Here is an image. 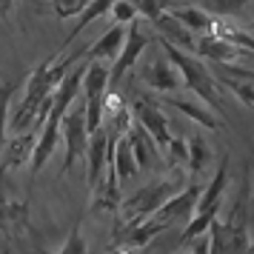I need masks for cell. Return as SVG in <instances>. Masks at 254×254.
<instances>
[{
	"mask_svg": "<svg viewBox=\"0 0 254 254\" xmlns=\"http://www.w3.org/2000/svg\"><path fill=\"white\" fill-rule=\"evenodd\" d=\"M183 180H186V172H174V174H166V177H154L149 183L137 189L134 194L123 200L120 206H117V217H120V231H115V240L123 237V231L131 229L134 223L140 220H146L149 214H154L157 208L174 194V191H180L183 189Z\"/></svg>",
	"mask_w": 254,
	"mask_h": 254,
	"instance_id": "6da1fadb",
	"label": "cell"
},
{
	"mask_svg": "<svg viewBox=\"0 0 254 254\" xmlns=\"http://www.w3.org/2000/svg\"><path fill=\"white\" fill-rule=\"evenodd\" d=\"M163 52L172 58V63L177 66V71H180V77H183V86L189 89V92H194L203 103L211 106V112L214 115H223V103H220V89L217 83L211 80V74H208L206 63L200 58H194L191 52H186V49L174 46V43H169V40H163L160 43Z\"/></svg>",
	"mask_w": 254,
	"mask_h": 254,
	"instance_id": "7a4b0ae2",
	"label": "cell"
},
{
	"mask_svg": "<svg viewBox=\"0 0 254 254\" xmlns=\"http://www.w3.org/2000/svg\"><path fill=\"white\" fill-rule=\"evenodd\" d=\"M109 92V66L103 60H89L83 74V109H86V126L97 131L103 126V97Z\"/></svg>",
	"mask_w": 254,
	"mask_h": 254,
	"instance_id": "3957f363",
	"label": "cell"
},
{
	"mask_svg": "<svg viewBox=\"0 0 254 254\" xmlns=\"http://www.w3.org/2000/svg\"><path fill=\"white\" fill-rule=\"evenodd\" d=\"M92 131L86 126V109L71 103L66 109V115L60 120V140L66 143V160H63V174L69 172L74 163H80L86 157V146H89Z\"/></svg>",
	"mask_w": 254,
	"mask_h": 254,
	"instance_id": "277c9868",
	"label": "cell"
},
{
	"mask_svg": "<svg viewBox=\"0 0 254 254\" xmlns=\"http://www.w3.org/2000/svg\"><path fill=\"white\" fill-rule=\"evenodd\" d=\"M146 46H149V35L140 29L137 20H131V23L126 26V40H123V46L117 52L115 63L109 66V89H112V92H117V83L123 80V74H126L128 69H134V63L140 60V55H143Z\"/></svg>",
	"mask_w": 254,
	"mask_h": 254,
	"instance_id": "5b68a950",
	"label": "cell"
},
{
	"mask_svg": "<svg viewBox=\"0 0 254 254\" xmlns=\"http://www.w3.org/2000/svg\"><path fill=\"white\" fill-rule=\"evenodd\" d=\"M140 77L143 83L154 89V92H163V94H172V92H180L183 89V77H180V71L177 66L172 63V58L166 55V52H154L143 66H140Z\"/></svg>",
	"mask_w": 254,
	"mask_h": 254,
	"instance_id": "8992f818",
	"label": "cell"
},
{
	"mask_svg": "<svg viewBox=\"0 0 254 254\" xmlns=\"http://www.w3.org/2000/svg\"><path fill=\"white\" fill-rule=\"evenodd\" d=\"M200 191H203V183H197V180H189L186 189L180 191H174L166 203H163L157 211H154V217L163 220L166 223V229L174 226V223H189L191 214H194L197 208V200H200Z\"/></svg>",
	"mask_w": 254,
	"mask_h": 254,
	"instance_id": "52a82bcc",
	"label": "cell"
},
{
	"mask_svg": "<svg viewBox=\"0 0 254 254\" xmlns=\"http://www.w3.org/2000/svg\"><path fill=\"white\" fill-rule=\"evenodd\" d=\"M249 174L252 169L246 166V177H243V189L237 194V203L231 208L226 229H229V240H231V252H249L254 246L252 234H249Z\"/></svg>",
	"mask_w": 254,
	"mask_h": 254,
	"instance_id": "ba28073f",
	"label": "cell"
},
{
	"mask_svg": "<svg viewBox=\"0 0 254 254\" xmlns=\"http://www.w3.org/2000/svg\"><path fill=\"white\" fill-rule=\"evenodd\" d=\"M109 154H112V134L106 131L103 126L92 131V137H89V146H86V183L89 189H97L100 183V177L106 172V160H109Z\"/></svg>",
	"mask_w": 254,
	"mask_h": 254,
	"instance_id": "9c48e42d",
	"label": "cell"
},
{
	"mask_svg": "<svg viewBox=\"0 0 254 254\" xmlns=\"http://www.w3.org/2000/svg\"><path fill=\"white\" fill-rule=\"evenodd\" d=\"M131 117L149 128V134L157 140L160 149H166V143L172 140V131H169V120L163 115V106H157L149 97H140V100L131 103Z\"/></svg>",
	"mask_w": 254,
	"mask_h": 254,
	"instance_id": "30bf717a",
	"label": "cell"
},
{
	"mask_svg": "<svg viewBox=\"0 0 254 254\" xmlns=\"http://www.w3.org/2000/svg\"><path fill=\"white\" fill-rule=\"evenodd\" d=\"M83 74H86V63H74V66L60 77V83L55 86V92H52V112L66 115V109H69L83 92Z\"/></svg>",
	"mask_w": 254,
	"mask_h": 254,
	"instance_id": "8fae6325",
	"label": "cell"
},
{
	"mask_svg": "<svg viewBox=\"0 0 254 254\" xmlns=\"http://www.w3.org/2000/svg\"><path fill=\"white\" fill-rule=\"evenodd\" d=\"M126 137H128V143H131V151H134L137 166L140 169H151V166L157 163V157H160V146H157V140L149 134V128L131 117V126L126 128Z\"/></svg>",
	"mask_w": 254,
	"mask_h": 254,
	"instance_id": "7c38bea8",
	"label": "cell"
},
{
	"mask_svg": "<svg viewBox=\"0 0 254 254\" xmlns=\"http://www.w3.org/2000/svg\"><path fill=\"white\" fill-rule=\"evenodd\" d=\"M197 55H203V58H211L217 60V63H231V60H237L246 52L243 46H237V43H231V40H226V37H217L214 32H208V35L197 37Z\"/></svg>",
	"mask_w": 254,
	"mask_h": 254,
	"instance_id": "4fadbf2b",
	"label": "cell"
},
{
	"mask_svg": "<svg viewBox=\"0 0 254 254\" xmlns=\"http://www.w3.org/2000/svg\"><path fill=\"white\" fill-rule=\"evenodd\" d=\"M154 29L163 35V40H169V43H174V46H180V49H186V52H194L197 49V37H194V32L191 29H186L174 14H169V9L154 20Z\"/></svg>",
	"mask_w": 254,
	"mask_h": 254,
	"instance_id": "5bb4252c",
	"label": "cell"
},
{
	"mask_svg": "<svg viewBox=\"0 0 254 254\" xmlns=\"http://www.w3.org/2000/svg\"><path fill=\"white\" fill-rule=\"evenodd\" d=\"M112 163H115V172H117V180H120V186L128 183V180H131V177L140 172L137 160H134V151H131V143H128L126 134L112 137Z\"/></svg>",
	"mask_w": 254,
	"mask_h": 254,
	"instance_id": "9a60e30c",
	"label": "cell"
},
{
	"mask_svg": "<svg viewBox=\"0 0 254 254\" xmlns=\"http://www.w3.org/2000/svg\"><path fill=\"white\" fill-rule=\"evenodd\" d=\"M123 40H126V26L115 23L97 43H92V46L86 49L83 55H86L89 60H115L117 52H120V46H123Z\"/></svg>",
	"mask_w": 254,
	"mask_h": 254,
	"instance_id": "2e32d148",
	"label": "cell"
},
{
	"mask_svg": "<svg viewBox=\"0 0 254 254\" xmlns=\"http://www.w3.org/2000/svg\"><path fill=\"white\" fill-rule=\"evenodd\" d=\"M163 106H169V109H177L180 115H186L189 120H194L197 126L208 128V131H217L220 128V120L208 109H203V106L191 103V100H183V97H163Z\"/></svg>",
	"mask_w": 254,
	"mask_h": 254,
	"instance_id": "e0dca14e",
	"label": "cell"
},
{
	"mask_svg": "<svg viewBox=\"0 0 254 254\" xmlns=\"http://www.w3.org/2000/svg\"><path fill=\"white\" fill-rule=\"evenodd\" d=\"M169 14H174L186 29H191L194 35H208L211 29H214V20H211V14L203 9V6H172Z\"/></svg>",
	"mask_w": 254,
	"mask_h": 254,
	"instance_id": "ac0fdd59",
	"label": "cell"
},
{
	"mask_svg": "<svg viewBox=\"0 0 254 254\" xmlns=\"http://www.w3.org/2000/svg\"><path fill=\"white\" fill-rule=\"evenodd\" d=\"M186 146H189V177L197 180L200 174L208 169V163H211V146H208L206 137H200V134H191V137L186 140Z\"/></svg>",
	"mask_w": 254,
	"mask_h": 254,
	"instance_id": "d6986e66",
	"label": "cell"
},
{
	"mask_svg": "<svg viewBox=\"0 0 254 254\" xmlns=\"http://www.w3.org/2000/svg\"><path fill=\"white\" fill-rule=\"evenodd\" d=\"M112 3H115V0H89V3H86V9H83V12L77 14V26H74V29L69 32V37L63 40V49H66V46H71V40H77L83 29H89V26H92L94 20H97V17H103V14H109V9H112Z\"/></svg>",
	"mask_w": 254,
	"mask_h": 254,
	"instance_id": "ffe728a7",
	"label": "cell"
},
{
	"mask_svg": "<svg viewBox=\"0 0 254 254\" xmlns=\"http://www.w3.org/2000/svg\"><path fill=\"white\" fill-rule=\"evenodd\" d=\"M17 89V83L12 80H0V151L9 140V112H12V94Z\"/></svg>",
	"mask_w": 254,
	"mask_h": 254,
	"instance_id": "44dd1931",
	"label": "cell"
},
{
	"mask_svg": "<svg viewBox=\"0 0 254 254\" xmlns=\"http://www.w3.org/2000/svg\"><path fill=\"white\" fill-rule=\"evenodd\" d=\"M166 160H169L172 172H186V166H189V146H186L183 137H172L166 143Z\"/></svg>",
	"mask_w": 254,
	"mask_h": 254,
	"instance_id": "7402d4cb",
	"label": "cell"
},
{
	"mask_svg": "<svg viewBox=\"0 0 254 254\" xmlns=\"http://www.w3.org/2000/svg\"><path fill=\"white\" fill-rule=\"evenodd\" d=\"M208 252H231L229 229L220 217H214L208 223Z\"/></svg>",
	"mask_w": 254,
	"mask_h": 254,
	"instance_id": "603a6c76",
	"label": "cell"
},
{
	"mask_svg": "<svg viewBox=\"0 0 254 254\" xmlns=\"http://www.w3.org/2000/svg\"><path fill=\"white\" fill-rule=\"evenodd\" d=\"M249 3L252 0H200V6L214 14H240Z\"/></svg>",
	"mask_w": 254,
	"mask_h": 254,
	"instance_id": "cb8c5ba5",
	"label": "cell"
},
{
	"mask_svg": "<svg viewBox=\"0 0 254 254\" xmlns=\"http://www.w3.org/2000/svg\"><path fill=\"white\" fill-rule=\"evenodd\" d=\"M109 12H112V17H115V23H123V26H128L131 20H137V17H140L137 6H134L131 0H115Z\"/></svg>",
	"mask_w": 254,
	"mask_h": 254,
	"instance_id": "d4e9b609",
	"label": "cell"
},
{
	"mask_svg": "<svg viewBox=\"0 0 254 254\" xmlns=\"http://www.w3.org/2000/svg\"><path fill=\"white\" fill-rule=\"evenodd\" d=\"M131 3L137 6V14H143L149 23H154L166 12V6H169V0H131Z\"/></svg>",
	"mask_w": 254,
	"mask_h": 254,
	"instance_id": "484cf974",
	"label": "cell"
},
{
	"mask_svg": "<svg viewBox=\"0 0 254 254\" xmlns=\"http://www.w3.org/2000/svg\"><path fill=\"white\" fill-rule=\"evenodd\" d=\"M86 3H89V0H52V6H55V14H58L60 20L77 17V14L86 9Z\"/></svg>",
	"mask_w": 254,
	"mask_h": 254,
	"instance_id": "4316f807",
	"label": "cell"
},
{
	"mask_svg": "<svg viewBox=\"0 0 254 254\" xmlns=\"http://www.w3.org/2000/svg\"><path fill=\"white\" fill-rule=\"evenodd\" d=\"M89 246H86V240H83V234H80V223H74V229H71V234L66 237V243L60 246L58 252H66V254H71V252H86Z\"/></svg>",
	"mask_w": 254,
	"mask_h": 254,
	"instance_id": "83f0119b",
	"label": "cell"
},
{
	"mask_svg": "<svg viewBox=\"0 0 254 254\" xmlns=\"http://www.w3.org/2000/svg\"><path fill=\"white\" fill-rule=\"evenodd\" d=\"M14 9V0H0V17H9Z\"/></svg>",
	"mask_w": 254,
	"mask_h": 254,
	"instance_id": "f1b7e54d",
	"label": "cell"
}]
</instances>
